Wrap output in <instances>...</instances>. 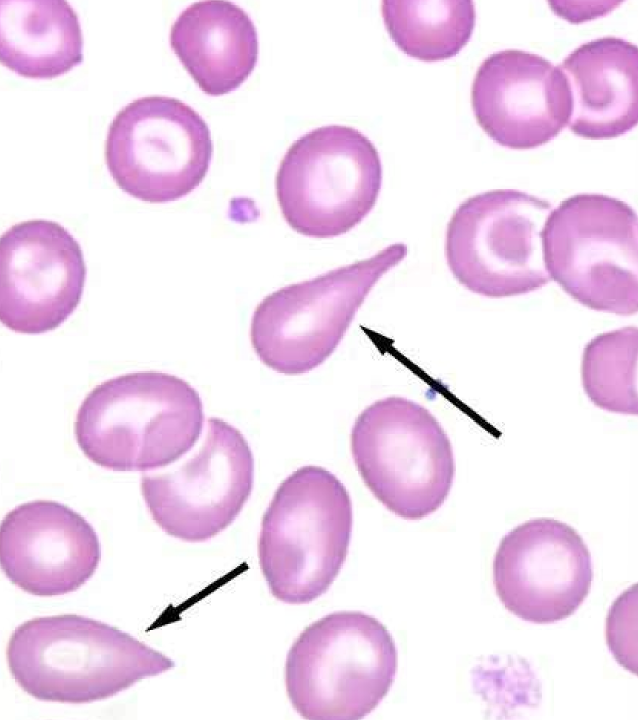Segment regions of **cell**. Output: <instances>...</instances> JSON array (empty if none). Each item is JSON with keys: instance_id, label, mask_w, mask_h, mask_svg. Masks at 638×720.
<instances>
[{"instance_id": "1", "label": "cell", "mask_w": 638, "mask_h": 720, "mask_svg": "<svg viewBox=\"0 0 638 720\" xmlns=\"http://www.w3.org/2000/svg\"><path fill=\"white\" fill-rule=\"evenodd\" d=\"M9 671L35 699L68 704L104 700L175 663L104 622L74 614L36 617L12 632Z\"/></svg>"}, {"instance_id": "18", "label": "cell", "mask_w": 638, "mask_h": 720, "mask_svg": "<svg viewBox=\"0 0 638 720\" xmlns=\"http://www.w3.org/2000/svg\"><path fill=\"white\" fill-rule=\"evenodd\" d=\"M0 57L28 78L70 71L83 61L78 14L65 0H1Z\"/></svg>"}, {"instance_id": "13", "label": "cell", "mask_w": 638, "mask_h": 720, "mask_svg": "<svg viewBox=\"0 0 638 720\" xmlns=\"http://www.w3.org/2000/svg\"><path fill=\"white\" fill-rule=\"evenodd\" d=\"M86 265L79 242L61 224L33 219L0 240V318L17 333L58 328L78 307Z\"/></svg>"}, {"instance_id": "9", "label": "cell", "mask_w": 638, "mask_h": 720, "mask_svg": "<svg viewBox=\"0 0 638 720\" xmlns=\"http://www.w3.org/2000/svg\"><path fill=\"white\" fill-rule=\"evenodd\" d=\"M552 210L547 200L515 189L468 198L447 226L445 254L452 274L489 298L542 288L550 281L542 234Z\"/></svg>"}, {"instance_id": "15", "label": "cell", "mask_w": 638, "mask_h": 720, "mask_svg": "<svg viewBox=\"0 0 638 720\" xmlns=\"http://www.w3.org/2000/svg\"><path fill=\"white\" fill-rule=\"evenodd\" d=\"M100 560L95 529L65 504L29 501L2 519L1 568L11 583L29 594L73 592L93 576Z\"/></svg>"}, {"instance_id": "21", "label": "cell", "mask_w": 638, "mask_h": 720, "mask_svg": "<svg viewBox=\"0 0 638 720\" xmlns=\"http://www.w3.org/2000/svg\"><path fill=\"white\" fill-rule=\"evenodd\" d=\"M637 585L622 593L610 608L606 638L618 663L636 674Z\"/></svg>"}, {"instance_id": "5", "label": "cell", "mask_w": 638, "mask_h": 720, "mask_svg": "<svg viewBox=\"0 0 638 720\" xmlns=\"http://www.w3.org/2000/svg\"><path fill=\"white\" fill-rule=\"evenodd\" d=\"M403 243L290 284L266 296L255 308L252 347L263 364L286 374L307 373L337 348L358 309L379 281L407 255Z\"/></svg>"}, {"instance_id": "7", "label": "cell", "mask_w": 638, "mask_h": 720, "mask_svg": "<svg viewBox=\"0 0 638 720\" xmlns=\"http://www.w3.org/2000/svg\"><path fill=\"white\" fill-rule=\"evenodd\" d=\"M351 451L365 485L399 517L422 519L449 495L455 474L450 440L414 401L394 396L365 408L352 427Z\"/></svg>"}, {"instance_id": "3", "label": "cell", "mask_w": 638, "mask_h": 720, "mask_svg": "<svg viewBox=\"0 0 638 720\" xmlns=\"http://www.w3.org/2000/svg\"><path fill=\"white\" fill-rule=\"evenodd\" d=\"M353 525L350 495L320 466H303L281 482L258 538V558L271 594L288 604L324 594L348 553Z\"/></svg>"}, {"instance_id": "19", "label": "cell", "mask_w": 638, "mask_h": 720, "mask_svg": "<svg viewBox=\"0 0 638 720\" xmlns=\"http://www.w3.org/2000/svg\"><path fill=\"white\" fill-rule=\"evenodd\" d=\"M381 13L395 45L426 62L456 56L469 42L476 23L474 2L467 0H385Z\"/></svg>"}, {"instance_id": "14", "label": "cell", "mask_w": 638, "mask_h": 720, "mask_svg": "<svg viewBox=\"0 0 638 720\" xmlns=\"http://www.w3.org/2000/svg\"><path fill=\"white\" fill-rule=\"evenodd\" d=\"M471 103L484 132L516 150L551 141L568 125L571 113L569 87L559 66L513 49L495 52L481 63Z\"/></svg>"}, {"instance_id": "10", "label": "cell", "mask_w": 638, "mask_h": 720, "mask_svg": "<svg viewBox=\"0 0 638 720\" xmlns=\"http://www.w3.org/2000/svg\"><path fill=\"white\" fill-rule=\"evenodd\" d=\"M213 153L210 129L183 101L152 95L117 112L105 141V161L127 194L150 203L178 200L205 178Z\"/></svg>"}, {"instance_id": "11", "label": "cell", "mask_w": 638, "mask_h": 720, "mask_svg": "<svg viewBox=\"0 0 638 720\" xmlns=\"http://www.w3.org/2000/svg\"><path fill=\"white\" fill-rule=\"evenodd\" d=\"M254 483V457L244 435L210 417L200 448L176 469L141 478L154 522L186 542L209 540L237 518Z\"/></svg>"}, {"instance_id": "16", "label": "cell", "mask_w": 638, "mask_h": 720, "mask_svg": "<svg viewBox=\"0 0 638 720\" xmlns=\"http://www.w3.org/2000/svg\"><path fill=\"white\" fill-rule=\"evenodd\" d=\"M571 96L568 126L587 139H609L638 121V50L621 38L603 37L572 51L560 65Z\"/></svg>"}, {"instance_id": "8", "label": "cell", "mask_w": 638, "mask_h": 720, "mask_svg": "<svg viewBox=\"0 0 638 720\" xmlns=\"http://www.w3.org/2000/svg\"><path fill=\"white\" fill-rule=\"evenodd\" d=\"M381 185L376 147L343 125L318 127L294 141L275 179L285 221L297 233L320 239L358 225L375 206Z\"/></svg>"}, {"instance_id": "20", "label": "cell", "mask_w": 638, "mask_h": 720, "mask_svg": "<svg viewBox=\"0 0 638 720\" xmlns=\"http://www.w3.org/2000/svg\"><path fill=\"white\" fill-rule=\"evenodd\" d=\"M637 347L636 327L599 334L586 345L581 363L582 385L599 408L637 415Z\"/></svg>"}, {"instance_id": "2", "label": "cell", "mask_w": 638, "mask_h": 720, "mask_svg": "<svg viewBox=\"0 0 638 720\" xmlns=\"http://www.w3.org/2000/svg\"><path fill=\"white\" fill-rule=\"evenodd\" d=\"M203 425L201 397L187 381L140 371L95 386L78 408L74 435L94 464L115 472H147L190 451Z\"/></svg>"}, {"instance_id": "12", "label": "cell", "mask_w": 638, "mask_h": 720, "mask_svg": "<svg viewBox=\"0 0 638 720\" xmlns=\"http://www.w3.org/2000/svg\"><path fill=\"white\" fill-rule=\"evenodd\" d=\"M592 581L585 541L573 527L553 518H535L513 528L501 539L493 560V583L504 607L537 624L571 616Z\"/></svg>"}, {"instance_id": "6", "label": "cell", "mask_w": 638, "mask_h": 720, "mask_svg": "<svg viewBox=\"0 0 638 720\" xmlns=\"http://www.w3.org/2000/svg\"><path fill=\"white\" fill-rule=\"evenodd\" d=\"M545 267L573 299L597 311L638 310V220L627 203L577 194L553 209L543 230Z\"/></svg>"}, {"instance_id": "17", "label": "cell", "mask_w": 638, "mask_h": 720, "mask_svg": "<svg viewBox=\"0 0 638 720\" xmlns=\"http://www.w3.org/2000/svg\"><path fill=\"white\" fill-rule=\"evenodd\" d=\"M170 45L185 69L212 96L237 89L258 59L257 30L248 13L230 1H197L173 22Z\"/></svg>"}, {"instance_id": "4", "label": "cell", "mask_w": 638, "mask_h": 720, "mask_svg": "<svg viewBox=\"0 0 638 720\" xmlns=\"http://www.w3.org/2000/svg\"><path fill=\"white\" fill-rule=\"evenodd\" d=\"M398 653L387 628L361 611H338L307 626L288 651L285 685L308 720H358L389 692Z\"/></svg>"}]
</instances>
